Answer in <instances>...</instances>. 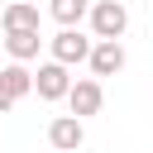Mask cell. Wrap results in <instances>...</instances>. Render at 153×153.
<instances>
[{
  "instance_id": "6da1fadb",
  "label": "cell",
  "mask_w": 153,
  "mask_h": 153,
  "mask_svg": "<svg viewBox=\"0 0 153 153\" xmlns=\"http://www.w3.org/2000/svg\"><path fill=\"white\" fill-rule=\"evenodd\" d=\"M86 19H91V33L96 38H124V29H129V10L120 0H96Z\"/></svg>"
},
{
  "instance_id": "7a4b0ae2",
  "label": "cell",
  "mask_w": 153,
  "mask_h": 153,
  "mask_svg": "<svg viewBox=\"0 0 153 153\" xmlns=\"http://www.w3.org/2000/svg\"><path fill=\"white\" fill-rule=\"evenodd\" d=\"M91 43H96V38H86V33L76 29V24H67L62 33H53V38H48V48H53V57H57V62H67V67H76V62H86V57H91Z\"/></svg>"
},
{
  "instance_id": "3957f363",
  "label": "cell",
  "mask_w": 153,
  "mask_h": 153,
  "mask_svg": "<svg viewBox=\"0 0 153 153\" xmlns=\"http://www.w3.org/2000/svg\"><path fill=\"white\" fill-rule=\"evenodd\" d=\"M67 91H72V76H67V62H43L38 72H33V96L38 100H67Z\"/></svg>"
},
{
  "instance_id": "277c9868",
  "label": "cell",
  "mask_w": 153,
  "mask_h": 153,
  "mask_svg": "<svg viewBox=\"0 0 153 153\" xmlns=\"http://www.w3.org/2000/svg\"><path fill=\"white\" fill-rule=\"evenodd\" d=\"M67 105H72V115H100V105H105V91H100V76H81V81H72V91H67Z\"/></svg>"
},
{
  "instance_id": "5b68a950",
  "label": "cell",
  "mask_w": 153,
  "mask_h": 153,
  "mask_svg": "<svg viewBox=\"0 0 153 153\" xmlns=\"http://www.w3.org/2000/svg\"><path fill=\"white\" fill-rule=\"evenodd\" d=\"M86 62H91L96 76H115V72H124V43L120 38H96Z\"/></svg>"
},
{
  "instance_id": "8992f818",
  "label": "cell",
  "mask_w": 153,
  "mask_h": 153,
  "mask_svg": "<svg viewBox=\"0 0 153 153\" xmlns=\"http://www.w3.org/2000/svg\"><path fill=\"white\" fill-rule=\"evenodd\" d=\"M81 139H86L81 115H57V120L48 124V143H53L57 153H76V148H81Z\"/></svg>"
},
{
  "instance_id": "52a82bcc",
  "label": "cell",
  "mask_w": 153,
  "mask_h": 153,
  "mask_svg": "<svg viewBox=\"0 0 153 153\" xmlns=\"http://www.w3.org/2000/svg\"><path fill=\"white\" fill-rule=\"evenodd\" d=\"M0 43L10 48V57H14V62H33V57H38V48H43V33H38V29H10Z\"/></svg>"
},
{
  "instance_id": "ba28073f",
  "label": "cell",
  "mask_w": 153,
  "mask_h": 153,
  "mask_svg": "<svg viewBox=\"0 0 153 153\" xmlns=\"http://www.w3.org/2000/svg\"><path fill=\"white\" fill-rule=\"evenodd\" d=\"M0 29H5V33H10V29H38V5H33V0H10L5 14H0Z\"/></svg>"
},
{
  "instance_id": "9c48e42d",
  "label": "cell",
  "mask_w": 153,
  "mask_h": 153,
  "mask_svg": "<svg viewBox=\"0 0 153 153\" xmlns=\"http://www.w3.org/2000/svg\"><path fill=\"white\" fill-rule=\"evenodd\" d=\"M0 76H5V86H10V96H14V100L33 96V72H29L24 62H10V67H0Z\"/></svg>"
},
{
  "instance_id": "30bf717a",
  "label": "cell",
  "mask_w": 153,
  "mask_h": 153,
  "mask_svg": "<svg viewBox=\"0 0 153 153\" xmlns=\"http://www.w3.org/2000/svg\"><path fill=\"white\" fill-rule=\"evenodd\" d=\"M48 14L67 29V24H81V19L91 14V0H48Z\"/></svg>"
},
{
  "instance_id": "8fae6325",
  "label": "cell",
  "mask_w": 153,
  "mask_h": 153,
  "mask_svg": "<svg viewBox=\"0 0 153 153\" xmlns=\"http://www.w3.org/2000/svg\"><path fill=\"white\" fill-rule=\"evenodd\" d=\"M14 110V96H10V86H5V76H0V115H10Z\"/></svg>"
}]
</instances>
